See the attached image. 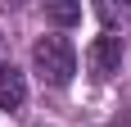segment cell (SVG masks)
<instances>
[{
	"mask_svg": "<svg viewBox=\"0 0 131 127\" xmlns=\"http://www.w3.org/2000/svg\"><path fill=\"white\" fill-rule=\"evenodd\" d=\"M23 100H27V77L14 63H0V109L14 114V109H23Z\"/></svg>",
	"mask_w": 131,
	"mask_h": 127,
	"instance_id": "3957f363",
	"label": "cell"
},
{
	"mask_svg": "<svg viewBox=\"0 0 131 127\" xmlns=\"http://www.w3.org/2000/svg\"><path fill=\"white\" fill-rule=\"evenodd\" d=\"M86 68H91V77H100V82H108V77L122 68V37L118 32H100V37L91 41Z\"/></svg>",
	"mask_w": 131,
	"mask_h": 127,
	"instance_id": "7a4b0ae2",
	"label": "cell"
},
{
	"mask_svg": "<svg viewBox=\"0 0 131 127\" xmlns=\"http://www.w3.org/2000/svg\"><path fill=\"white\" fill-rule=\"evenodd\" d=\"M45 18L59 27H72V23H81V5H45Z\"/></svg>",
	"mask_w": 131,
	"mask_h": 127,
	"instance_id": "277c9868",
	"label": "cell"
},
{
	"mask_svg": "<svg viewBox=\"0 0 131 127\" xmlns=\"http://www.w3.org/2000/svg\"><path fill=\"white\" fill-rule=\"evenodd\" d=\"M32 63H36V73L45 86H68L72 73H77V50H72V41L50 32V37H41L32 46Z\"/></svg>",
	"mask_w": 131,
	"mask_h": 127,
	"instance_id": "6da1fadb",
	"label": "cell"
}]
</instances>
